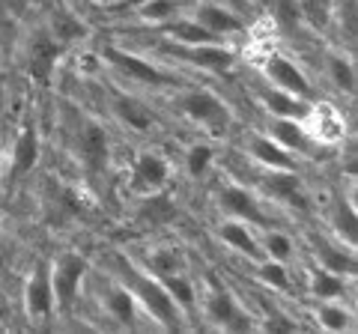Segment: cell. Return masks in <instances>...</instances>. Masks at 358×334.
<instances>
[{
  "mask_svg": "<svg viewBox=\"0 0 358 334\" xmlns=\"http://www.w3.org/2000/svg\"><path fill=\"white\" fill-rule=\"evenodd\" d=\"M331 227H334V236L338 242H346L350 248H355V236H358V215H355V206L350 200H341L331 212Z\"/></svg>",
  "mask_w": 358,
  "mask_h": 334,
  "instance_id": "cell-31",
  "label": "cell"
},
{
  "mask_svg": "<svg viewBox=\"0 0 358 334\" xmlns=\"http://www.w3.org/2000/svg\"><path fill=\"white\" fill-rule=\"evenodd\" d=\"M155 51L162 57L182 63L188 69H200V72H212V75H224L236 66V51H230L227 45H182V42H171L162 39Z\"/></svg>",
  "mask_w": 358,
  "mask_h": 334,
  "instance_id": "cell-3",
  "label": "cell"
},
{
  "mask_svg": "<svg viewBox=\"0 0 358 334\" xmlns=\"http://www.w3.org/2000/svg\"><path fill=\"white\" fill-rule=\"evenodd\" d=\"M218 239L224 245H230L236 254H242V257H248L251 263H260L266 260V254L260 248V239L254 236L251 224H245V221H236V218H227L218 224Z\"/></svg>",
  "mask_w": 358,
  "mask_h": 334,
  "instance_id": "cell-19",
  "label": "cell"
},
{
  "mask_svg": "<svg viewBox=\"0 0 358 334\" xmlns=\"http://www.w3.org/2000/svg\"><path fill=\"white\" fill-rule=\"evenodd\" d=\"M24 307L30 319H48L54 314V293H51V266L39 260L24 281Z\"/></svg>",
  "mask_w": 358,
  "mask_h": 334,
  "instance_id": "cell-13",
  "label": "cell"
},
{
  "mask_svg": "<svg viewBox=\"0 0 358 334\" xmlns=\"http://www.w3.org/2000/svg\"><path fill=\"white\" fill-rule=\"evenodd\" d=\"M263 75L266 81L278 87L284 93H293L299 99H310V81L308 75L301 72V66L296 60H289L287 54H268L263 60Z\"/></svg>",
  "mask_w": 358,
  "mask_h": 334,
  "instance_id": "cell-11",
  "label": "cell"
},
{
  "mask_svg": "<svg viewBox=\"0 0 358 334\" xmlns=\"http://www.w3.org/2000/svg\"><path fill=\"white\" fill-rule=\"evenodd\" d=\"M272 18H275V24L284 30L301 27V13H299L296 0H272Z\"/></svg>",
  "mask_w": 358,
  "mask_h": 334,
  "instance_id": "cell-37",
  "label": "cell"
},
{
  "mask_svg": "<svg viewBox=\"0 0 358 334\" xmlns=\"http://www.w3.org/2000/svg\"><path fill=\"white\" fill-rule=\"evenodd\" d=\"M171 180V161L164 155L143 150L131 161V191L134 194H159Z\"/></svg>",
  "mask_w": 358,
  "mask_h": 334,
  "instance_id": "cell-10",
  "label": "cell"
},
{
  "mask_svg": "<svg viewBox=\"0 0 358 334\" xmlns=\"http://www.w3.org/2000/svg\"><path fill=\"white\" fill-rule=\"evenodd\" d=\"M203 310H206L212 326H218L224 331H248L254 326L251 314L236 302V296H233L230 289L218 286V284L209 286V293L203 298Z\"/></svg>",
  "mask_w": 358,
  "mask_h": 334,
  "instance_id": "cell-8",
  "label": "cell"
},
{
  "mask_svg": "<svg viewBox=\"0 0 358 334\" xmlns=\"http://www.w3.org/2000/svg\"><path fill=\"white\" fill-rule=\"evenodd\" d=\"M310 293L313 298H320V302H334V298H341L346 296V277L338 275V272H331V269H320L310 275Z\"/></svg>",
  "mask_w": 358,
  "mask_h": 334,
  "instance_id": "cell-27",
  "label": "cell"
},
{
  "mask_svg": "<svg viewBox=\"0 0 358 334\" xmlns=\"http://www.w3.org/2000/svg\"><path fill=\"white\" fill-rule=\"evenodd\" d=\"M63 51H66V45L54 39L51 33H36L27 45V72H30V78H36V81H42V84L48 81L54 66H57V60L63 57Z\"/></svg>",
  "mask_w": 358,
  "mask_h": 334,
  "instance_id": "cell-16",
  "label": "cell"
},
{
  "mask_svg": "<svg viewBox=\"0 0 358 334\" xmlns=\"http://www.w3.org/2000/svg\"><path fill=\"white\" fill-rule=\"evenodd\" d=\"M260 248L268 260H278V263H287L289 257H293V251H296V245L293 239L287 236L284 230H275V227H266L263 233V239H260Z\"/></svg>",
  "mask_w": 358,
  "mask_h": 334,
  "instance_id": "cell-32",
  "label": "cell"
},
{
  "mask_svg": "<svg viewBox=\"0 0 358 334\" xmlns=\"http://www.w3.org/2000/svg\"><path fill=\"white\" fill-rule=\"evenodd\" d=\"M176 108L185 119H192L194 126H203L209 131H227L233 122V110L227 108V102L218 99L212 90H203V87L179 93Z\"/></svg>",
  "mask_w": 358,
  "mask_h": 334,
  "instance_id": "cell-4",
  "label": "cell"
},
{
  "mask_svg": "<svg viewBox=\"0 0 358 334\" xmlns=\"http://www.w3.org/2000/svg\"><path fill=\"white\" fill-rule=\"evenodd\" d=\"M99 57H102V63H108L114 72H120L122 78H129L134 84H143V87L173 84V78L167 72H162L155 63H150L147 57H141V54H134V51L120 48V45H105Z\"/></svg>",
  "mask_w": 358,
  "mask_h": 334,
  "instance_id": "cell-6",
  "label": "cell"
},
{
  "mask_svg": "<svg viewBox=\"0 0 358 334\" xmlns=\"http://www.w3.org/2000/svg\"><path fill=\"white\" fill-rule=\"evenodd\" d=\"M134 15L141 21H147V24H164V21H171L176 15H182V0H143L131 9Z\"/></svg>",
  "mask_w": 358,
  "mask_h": 334,
  "instance_id": "cell-29",
  "label": "cell"
},
{
  "mask_svg": "<svg viewBox=\"0 0 358 334\" xmlns=\"http://www.w3.org/2000/svg\"><path fill=\"white\" fill-rule=\"evenodd\" d=\"M266 135L272 138L275 143H281L287 152L299 155V159H310V155H317L320 147L313 143V138L308 135L305 122L301 119H289V117H268L266 122Z\"/></svg>",
  "mask_w": 358,
  "mask_h": 334,
  "instance_id": "cell-12",
  "label": "cell"
},
{
  "mask_svg": "<svg viewBox=\"0 0 358 334\" xmlns=\"http://www.w3.org/2000/svg\"><path fill=\"white\" fill-rule=\"evenodd\" d=\"M260 188H263V194H268L284 206L308 209L305 182H301V176L296 170H272V167H266V173L260 176Z\"/></svg>",
  "mask_w": 358,
  "mask_h": 334,
  "instance_id": "cell-15",
  "label": "cell"
},
{
  "mask_svg": "<svg viewBox=\"0 0 358 334\" xmlns=\"http://www.w3.org/2000/svg\"><path fill=\"white\" fill-rule=\"evenodd\" d=\"M0 159H3V122H0Z\"/></svg>",
  "mask_w": 358,
  "mask_h": 334,
  "instance_id": "cell-38",
  "label": "cell"
},
{
  "mask_svg": "<svg viewBox=\"0 0 358 334\" xmlns=\"http://www.w3.org/2000/svg\"><path fill=\"white\" fill-rule=\"evenodd\" d=\"M257 266V277L272 286V289H289V272H287V263H278V260H260L254 263Z\"/></svg>",
  "mask_w": 358,
  "mask_h": 334,
  "instance_id": "cell-36",
  "label": "cell"
},
{
  "mask_svg": "<svg viewBox=\"0 0 358 334\" xmlns=\"http://www.w3.org/2000/svg\"><path fill=\"white\" fill-rule=\"evenodd\" d=\"M39 129L33 117L27 114L18 126L15 147H13V167H9V182H21L27 173H33V167L39 161Z\"/></svg>",
  "mask_w": 358,
  "mask_h": 334,
  "instance_id": "cell-14",
  "label": "cell"
},
{
  "mask_svg": "<svg viewBox=\"0 0 358 334\" xmlns=\"http://www.w3.org/2000/svg\"><path fill=\"white\" fill-rule=\"evenodd\" d=\"M218 209L227 218L245 221V224H251V227H275V218L266 212L260 200L245 185H236V182H227L218 191Z\"/></svg>",
  "mask_w": 358,
  "mask_h": 334,
  "instance_id": "cell-7",
  "label": "cell"
},
{
  "mask_svg": "<svg viewBox=\"0 0 358 334\" xmlns=\"http://www.w3.org/2000/svg\"><path fill=\"white\" fill-rule=\"evenodd\" d=\"M72 150L78 155V161L84 164V170L90 176H102L110 164V135L102 122H96L93 117H75L72 122Z\"/></svg>",
  "mask_w": 358,
  "mask_h": 334,
  "instance_id": "cell-2",
  "label": "cell"
},
{
  "mask_svg": "<svg viewBox=\"0 0 358 334\" xmlns=\"http://www.w3.org/2000/svg\"><path fill=\"white\" fill-rule=\"evenodd\" d=\"M51 36L57 42H63V45H72V42H81V39L90 36V27L75 15H54Z\"/></svg>",
  "mask_w": 358,
  "mask_h": 334,
  "instance_id": "cell-33",
  "label": "cell"
},
{
  "mask_svg": "<svg viewBox=\"0 0 358 334\" xmlns=\"http://www.w3.org/2000/svg\"><path fill=\"white\" fill-rule=\"evenodd\" d=\"M212 161H215V150H212L209 143H194V147H188V152H185V173L192 176V180H200V176L209 173Z\"/></svg>",
  "mask_w": 358,
  "mask_h": 334,
  "instance_id": "cell-34",
  "label": "cell"
},
{
  "mask_svg": "<svg viewBox=\"0 0 358 334\" xmlns=\"http://www.w3.org/2000/svg\"><path fill=\"white\" fill-rule=\"evenodd\" d=\"M102 302H105V310H108V314L114 317L117 326H126V328H134V326H138V302H134V296H131L120 281H114V284L105 289Z\"/></svg>",
  "mask_w": 358,
  "mask_h": 334,
  "instance_id": "cell-22",
  "label": "cell"
},
{
  "mask_svg": "<svg viewBox=\"0 0 358 334\" xmlns=\"http://www.w3.org/2000/svg\"><path fill=\"white\" fill-rule=\"evenodd\" d=\"M260 105L266 108L268 117H289V119H305L308 108H310V99H299L293 93H284L278 87H260Z\"/></svg>",
  "mask_w": 358,
  "mask_h": 334,
  "instance_id": "cell-21",
  "label": "cell"
},
{
  "mask_svg": "<svg viewBox=\"0 0 358 334\" xmlns=\"http://www.w3.org/2000/svg\"><path fill=\"white\" fill-rule=\"evenodd\" d=\"M114 269H117V281L134 296L138 307H143L147 314L164 328H179L182 326V310L173 305V298L167 296V289L152 272H147L143 266L131 263L129 257L117 254L114 257Z\"/></svg>",
  "mask_w": 358,
  "mask_h": 334,
  "instance_id": "cell-1",
  "label": "cell"
},
{
  "mask_svg": "<svg viewBox=\"0 0 358 334\" xmlns=\"http://www.w3.org/2000/svg\"><path fill=\"white\" fill-rule=\"evenodd\" d=\"M143 269L152 272L155 277H164V275H176V272H185V257L179 248H152L147 254V260H143Z\"/></svg>",
  "mask_w": 358,
  "mask_h": 334,
  "instance_id": "cell-26",
  "label": "cell"
},
{
  "mask_svg": "<svg viewBox=\"0 0 358 334\" xmlns=\"http://www.w3.org/2000/svg\"><path fill=\"white\" fill-rule=\"evenodd\" d=\"M326 69H329V78L334 81V87H338L343 96H352V93H355V84H358V78H355V63L346 57V54L331 51L329 57H326Z\"/></svg>",
  "mask_w": 358,
  "mask_h": 334,
  "instance_id": "cell-28",
  "label": "cell"
},
{
  "mask_svg": "<svg viewBox=\"0 0 358 334\" xmlns=\"http://www.w3.org/2000/svg\"><path fill=\"white\" fill-rule=\"evenodd\" d=\"M84 277H87V260L81 254L66 251L51 263V293H54V305H57L63 317L72 314Z\"/></svg>",
  "mask_w": 358,
  "mask_h": 334,
  "instance_id": "cell-5",
  "label": "cell"
},
{
  "mask_svg": "<svg viewBox=\"0 0 358 334\" xmlns=\"http://www.w3.org/2000/svg\"><path fill=\"white\" fill-rule=\"evenodd\" d=\"M194 21H200L209 33H215V36L227 39V36H236V33L245 30V21L239 13H233L230 6H224L221 0H203V3L194 6Z\"/></svg>",
  "mask_w": 358,
  "mask_h": 334,
  "instance_id": "cell-17",
  "label": "cell"
},
{
  "mask_svg": "<svg viewBox=\"0 0 358 334\" xmlns=\"http://www.w3.org/2000/svg\"><path fill=\"white\" fill-rule=\"evenodd\" d=\"M108 3H117V0H108Z\"/></svg>",
  "mask_w": 358,
  "mask_h": 334,
  "instance_id": "cell-39",
  "label": "cell"
},
{
  "mask_svg": "<svg viewBox=\"0 0 358 334\" xmlns=\"http://www.w3.org/2000/svg\"><path fill=\"white\" fill-rule=\"evenodd\" d=\"M159 281H162V286L167 289V296L173 298V305H176L179 310H192V307L197 305V289H194V284L185 277V272L164 275V277H159Z\"/></svg>",
  "mask_w": 358,
  "mask_h": 334,
  "instance_id": "cell-30",
  "label": "cell"
},
{
  "mask_svg": "<svg viewBox=\"0 0 358 334\" xmlns=\"http://www.w3.org/2000/svg\"><path fill=\"white\" fill-rule=\"evenodd\" d=\"M301 122H305L308 135L313 138L317 147H338V143L346 138V119H343L341 110L329 102L310 105Z\"/></svg>",
  "mask_w": 358,
  "mask_h": 334,
  "instance_id": "cell-9",
  "label": "cell"
},
{
  "mask_svg": "<svg viewBox=\"0 0 358 334\" xmlns=\"http://www.w3.org/2000/svg\"><path fill=\"white\" fill-rule=\"evenodd\" d=\"M245 150H248V155L257 161V164H263V167H272V170H296L299 167V155L293 152H287L281 143H275L272 138L260 135V131H251L248 138H245Z\"/></svg>",
  "mask_w": 358,
  "mask_h": 334,
  "instance_id": "cell-18",
  "label": "cell"
},
{
  "mask_svg": "<svg viewBox=\"0 0 358 334\" xmlns=\"http://www.w3.org/2000/svg\"><path fill=\"white\" fill-rule=\"evenodd\" d=\"M301 24L313 33H329L334 24V0H296Z\"/></svg>",
  "mask_w": 358,
  "mask_h": 334,
  "instance_id": "cell-25",
  "label": "cell"
},
{
  "mask_svg": "<svg viewBox=\"0 0 358 334\" xmlns=\"http://www.w3.org/2000/svg\"><path fill=\"white\" fill-rule=\"evenodd\" d=\"M114 117L122 122L126 129L131 131H150L155 126L152 119V110L134 96H126V93H117L114 96Z\"/></svg>",
  "mask_w": 358,
  "mask_h": 334,
  "instance_id": "cell-24",
  "label": "cell"
},
{
  "mask_svg": "<svg viewBox=\"0 0 358 334\" xmlns=\"http://www.w3.org/2000/svg\"><path fill=\"white\" fill-rule=\"evenodd\" d=\"M164 39L171 42H182V45H221V36H215V33H209L200 21H194L192 15H176L171 21H164V24H159Z\"/></svg>",
  "mask_w": 358,
  "mask_h": 334,
  "instance_id": "cell-20",
  "label": "cell"
},
{
  "mask_svg": "<svg viewBox=\"0 0 358 334\" xmlns=\"http://www.w3.org/2000/svg\"><path fill=\"white\" fill-rule=\"evenodd\" d=\"M317 322H320V328H326V331H346V328H352V314L341 305L326 302L317 310Z\"/></svg>",
  "mask_w": 358,
  "mask_h": 334,
  "instance_id": "cell-35",
  "label": "cell"
},
{
  "mask_svg": "<svg viewBox=\"0 0 358 334\" xmlns=\"http://www.w3.org/2000/svg\"><path fill=\"white\" fill-rule=\"evenodd\" d=\"M313 251H317V263L322 269H331L343 277H352L355 275V251L346 248L343 251V242H329V239H313Z\"/></svg>",
  "mask_w": 358,
  "mask_h": 334,
  "instance_id": "cell-23",
  "label": "cell"
},
{
  "mask_svg": "<svg viewBox=\"0 0 358 334\" xmlns=\"http://www.w3.org/2000/svg\"><path fill=\"white\" fill-rule=\"evenodd\" d=\"M87 3H93V0H87Z\"/></svg>",
  "mask_w": 358,
  "mask_h": 334,
  "instance_id": "cell-40",
  "label": "cell"
}]
</instances>
